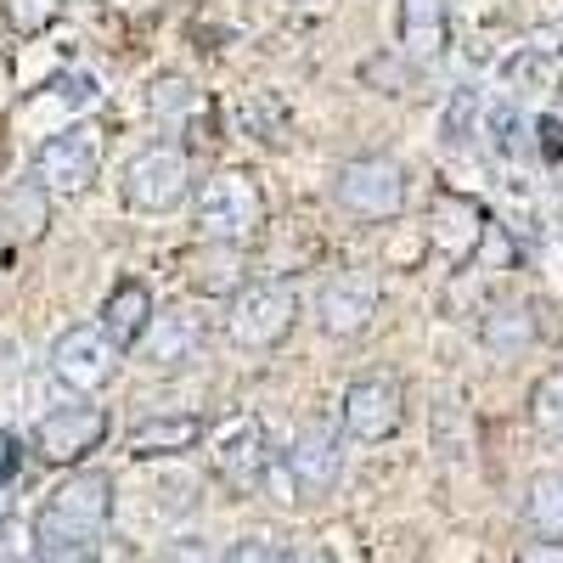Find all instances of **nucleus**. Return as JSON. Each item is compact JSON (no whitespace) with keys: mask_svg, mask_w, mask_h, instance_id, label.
Masks as SVG:
<instances>
[{"mask_svg":"<svg viewBox=\"0 0 563 563\" xmlns=\"http://www.w3.org/2000/svg\"><path fill=\"white\" fill-rule=\"evenodd\" d=\"M203 316L192 310H153V321L141 327V339H135V361L147 366V372H186L198 355H203Z\"/></svg>","mask_w":563,"mask_h":563,"instance_id":"nucleus-11","label":"nucleus"},{"mask_svg":"<svg viewBox=\"0 0 563 563\" xmlns=\"http://www.w3.org/2000/svg\"><path fill=\"white\" fill-rule=\"evenodd\" d=\"M333 198H339V209H344L350 220H361V225H384V220H395V214L406 209V198H411V175H406V164L389 158V153H366V158L339 164V175H333Z\"/></svg>","mask_w":563,"mask_h":563,"instance_id":"nucleus-3","label":"nucleus"},{"mask_svg":"<svg viewBox=\"0 0 563 563\" xmlns=\"http://www.w3.org/2000/svg\"><path fill=\"white\" fill-rule=\"evenodd\" d=\"M153 294H147V282H135V276H124L119 288L108 294V305H102V339L113 344V350H135V339H141V327L153 321Z\"/></svg>","mask_w":563,"mask_h":563,"instance_id":"nucleus-16","label":"nucleus"},{"mask_svg":"<svg viewBox=\"0 0 563 563\" xmlns=\"http://www.w3.org/2000/svg\"><path fill=\"white\" fill-rule=\"evenodd\" d=\"M474 113H479V97L462 90L456 108H445V147H467V141H474Z\"/></svg>","mask_w":563,"mask_h":563,"instance_id":"nucleus-25","label":"nucleus"},{"mask_svg":"<svg viewBox=\"0 0 563 563\" xmlns=\"http://www.w3.org/2000/svg\"><path fill=\"white\" fill-rule=\"evenodd\" d=\"M536 333H541V321H536V310H530L525 299H501V305H490L485 321H479V339H485V350H496V355L530 350Z\"/></svg>","mask_w":563,"mask_h":563,"instance_id":"nucleus-19","label":"nucleus"},{"mask_svg":"<svg viewBox=\"0 0 563 563\" xmlns=\"http://www.w3.org/2000/svg\"><path fill=\"white\" fill-rule=\"evenodd\" d=\"M519 563H563V547L558 541H536L530 552H519Z\"/></svg>","mask_w":563,"mask_h":563,"instance_id":"nucleus-30","label":"nucleus"},{"mask_svg":"<svg viewBox=\"0 0 563 563\" xmlns=\"http://www.w3.org/2000/svg\"><path fill=\"white\" fill-rule=\"evenodd\" d=\"M485 243V209L462 192H440L434 209H429V249L434 260H445L451 271H462L467 260L479 254Z\"/></svg>","mask_w":563,"mask_h":563,"instance_id":"nucleus-13","label":"nucleus"},{"mask_svg":"<svg viewBox=\"0 0 563 563\" xmlns=\"http://www.w3.org/2000/svg\"><path fill=\"white\" fill-rule=\"evenodd\" d=\"M147 108H153V119L180 124L186 113H198V85L186 79V74H158L153 90H147Z\"/></svg>","mask_w":563,"mask_h":563,"instance_id":"nucleus-23","label":"nucleus"},{"mask_svg":"<svg viewBox=\"0 0 563 563\" xmlns=\"http://www.w3.org/2000/svg\"><path fill=\"white\" fill-rule=\"evenodd\" d=\"M530 422H536V434L563 445V366H552L547 378L530 389Z\"/></svg>","mask_w":563,"mask_h":563,"instance_id":"nucleus-22","label":"nucleus"},{"mask_svg":"<svg viewBox=\"0 0 563 563\" xmlns=\"http://www.w3.org/2000/svg\"><path fill=\"white\" fill-rule=\"evenodd\" d=\"M192 186H198L192 158H186V147H169V141H158V147L135 153L124 164V203L135 214H169L192 198Z\"/></svg>","mask_w":563,"mask_h":563,"instance_id":"nucleus-5","label":"nucleus"},{"mask_svg":"<svg viewBox=\"0 0 563 563\" xmlns=\"http://www.w3.org/2000/svg\"><path fill=\"white\" fill-rule=\"evenodd\" d=\"M243 119H249V130H254V141H265V147H288V124H282V108H271V119H265V102L254 97L249 108H243Z\"/></svg>","mask_w":563,"mask_h":563,"instance_id":"nucleus-26","label":"nucleus"},{"mask_svg":"<svg viewBox=\"0 0 563 563\" xmlns=\"http://www.w3.org/2000/svg\"><path fill=\"white\" fill-rule=\"evenodd\" d=\"M52 378L74 395H97L119 378V350L102 339V327H68L52 344Z\"/></svg>","mask_w":563,"mask_h":563,"instance_id":"nucleus-10","label":"nucleus"},{"mask_svg":"<svg viewBox=\"0 0 563 563\" xmlns=\"http://www.w3.org/2000/svg\"><path fill=\"white\" fill-rule=\"evenodd\" d=\"M63 0H0V18H7L18 34H45L57 23Z\"/></svg>","mask_w":563,"mask_h":563,"instance_id":"nucleus-24","label":"nucleus"},{"mask_svg":"<svg viewBox=\"0 0 563 563\" xmlns=\"http://www.w3.org/2000/svg\"><path fill=\"white\" fill-rule=\"evenodd\" d=\"M214 462H220L225 490L254 496V490L265 485V474H271V440H265V429H260V417L231 422L225 440H220V451H214Z\"/></svg>","mask_w":563,"mask_h":563,"instance_id":"nucleus-14","label":"nucleus"},{"mask_svg":"<svg viewBox=\"0 0 563 563\" xmlns=\"http://www.w3.org/2000/svg\"><path fill=\"white\" fill-rule=\"evenodd\" d=\"M384 310V288L372 271H333L316 294V327L327 339H361Z\"/></svg>","mask_w":563,"mask_h":563,"instance_id":"nucleus-7","label":"nucleus"},{"mask_svg":"<svg viewBox=\"0 0 563 563\" xmlns=\"http://www.w3.org/2000/svg\"><path fill=\"white\" fill-rule=\"evenodd\" d=\"M158 563H220V552L203 536H175V541H164Z\"/></svg>","mask_w":563,"mask_h":563,"instance_id":"nucleus-27","label":"nucleus"},{"mask_svg":"<svg viewBox=\"0 0 563 563\" xmlns=\"http://www.w3.org/2000/svg\"><path fill=\"white\" fill-rule=\"evenodd\" d=\"M102 440H108V411H102V406H90V400L52 406V411L34 422V434H29L34 456H40V462H52V467H74V462H85Z\"/></svg>","mask_w":563,"mask_h":563,"instance_id":"nucleus-6","label":"nucleus"},{"mask_svg":"<svg viewBox=\"0 0 563 563\" xmlns=\"http://www.w3.org/2000/svg\"><path fill=\"white\" fill-rule=\"evenodd\" d=\"M0 260H7V254H0Z\"/></svg>","mask_w":563,"mask_h":563,"instance_id":"nucleus-33","label":"nucleus"},{"mask_svg":"<svg viewBox=\"0 0 563 563\" xmlns=\"http://www.w3.org/2000/svg\"><path fill=\"white\" fill-rule=\"evenodd\" d=\"M97 169H102V135L90 124H74L52 141H40V153H34V180L52 198H79L97 180Z\"/></svg>","mask_w":563,"mask_h":563,"instance_id":"nucleus-8","label":"nucleus"},{"mask_svg":"<svg viewBox=\"0 0 563 563\" xmlns=\"http://www.w3.org/2000/svg\"><path fill=\"white\" fill-rule=\"evenodd\" d=\"M18 474V440L7 434V429H0V485H7Z\"/></svg>","mask_w":563,"mask_h":563,"instance_id":"nucleus-29","label":"nucleus"},{"mask_svg":"<svg viewBox=\"0 0 563 563\" xmlns=\"http://www.w3.org/2000/svg\"><path fill=\"white\" fill-rule=\"evenodd\" d=\"M525 519L541 541H563V467H552V474H541L525 496Z\"/></svg>","mask_w":563,"mask_h":563,"instance_id":"nucleus-20","label":"nucleus"},{"mask_svg":"<svg viewBox=\"0 0 563 563\" xmlns=\"http://www.w3.org/2000/svg\"><path fill=\"white\" fill-rule=\"evenodd\" d=\"M192 203H198V231L209 243L243 249L265 231V192L249 169H214L203 186H192Z\"/></svg>","mask_w":563,"mask_h":563,"instance_id":"nucleus-2","label":"nucleus"},{"mask_svg":"<svg viewBox=\"0 0 563 563\" xmlns=\"http://www.w3.org/2000/svg\"><path fill=\"white\" fill-rule=\"evenodd\" d=\"M192 288H198V294H238V288H243V249L209 243V249L192 260Z\"/></svg>","mask_w":563,"mask_h":563,"instance_id":"nucleus-21","label":"nucleus"},{"mask_svg":"<svg viewBox=\"0 0 563 563\" xmlns=\"http://www.w3.org/2000/svg\"><path fill=\"white\" fill-rule=\"evenodd\" d=\"M339 422L344 434L361 440V445H384L400 422H406V389L400 378H389V372H372V378H355L344 389V406H339Z\"/></svg>","mask_w":563,"mask_h":563,"instance_id":"nucleus-9","label":"nucleus"},{"mask_svg":"<svg viewBox=\"0 0 563 563\" xmlns=\"http://www.w3.org/2000/svg\"><path fill=\"white\" fill-rule=\"evenodd\" d=\"M0 225H7L18 243L45 238V225H52V192H45L34 175L29 180H12L7 192H0Z\"/></svg>","mask_w":563,"mask_h":563,"instance_id":"nucleus-18","label":"nucleus"},{"mask_svg":"<svg viewBox=\"0 0 563 563\" xmlns=\"http://www.w3.org/2000/svg\"><path fill=\"white\" fill-rule=\"evenodd\" d=\"M203 440V417L192 411H164V417H141L130 429V456H180Z\"/></svg>","mask_w":563,"mask_h":563,"instance_id":"nucleus-17","label":"nucleus"},{"mask_svg":"<svg viewBox=\"0 0 563 563\" xmlns=\"http://www.w3.org/2000/svg\"><path fill=\"white\" fill-rule=\"evenodd\" d=\"M294 7H316V0H294Z\"/></svg>","mask_w":563,"mask_h":563,"instance_id":"nucleus-32","label":"nucleus"},{"mask_svg":"<svg viewBox=\"0 0 563 563\" xmlns=\"http://www.w3.org/2000/svg\"><path fill=\"white\" fill-rule=\"evenodd\" d=\"M220 563H288V552L282 547H271V541H260V536H249V541H238Z\"/></svg>","mask_w":563,"mask_h":563,"instance_id":"nucleus-28","label":"nucleus"},{"mask_svg":"<svg viewBox=\"0 0 563 563\" xmlns=\"http://www.w3.org/2000/svg\"><path fill=\"white\" fill-rule=\"evenodd\" d=\"M400 57L411 63H434L451 45V0H400Z\"/></svg>","mask_w":563,"mask_h":563,"instance_id":"nucleus-15","label":"nucleus"},{"mask_svg":"<svg viewBox=\"0 0 563 563\" xmlns=\"http://www.w3.org/2000/svg\"><path fill=\"white\" fill-rule=\"evenodd\" d=\"M294 327H299L294 282H243V288L231 294L225 333L238 350H276V344H288Z\"/></svg>","mask_w":563,"mask_h":563,"instance_id":"nucleus-4","label":"nucleus"},{"mask_svg":"<svg viewBox=\"0 0 563 563\" xmlns=\"http://www.w3.org/2000/svg\"><path fill=\"white\" fill-rule=\"evenodd\" d=\"M108 525H113V479L102 467H74L34 512V563H102Z\"/></svg>","mask_w":563,"mask_h":563,"instance_id":"nucleus-1","label":"nucleus"},{"mask_svg":"<svg viewBox=\"0 0 563 563\" xmlns=\"http://www.w3.org/2000/svg\"><path fill=\"white\" fill-rule=\"evenodd\" d=\"M288 563H327L321 552H299V558H288Z\"/></svg>","mask_w":563,"mask_h":563,"instance_id":"nucleus-31","label":"nucleus"},{"mask_svg":"<svg viewBox=\"0 0 563 563\" xmlns=\"http://www.w3.org/2000/svg\"><path fill=\"white\" fill-rule=\"evenodd\" d=\"M282 474H288L294 496H305V501H321L327 490L339 485V474H344V451H339V434L327 429V422H305V429L294 434V445L282 451Z\"/></svg>","mask_w":563,"mask_h":563,"instance_id":"nucleus-12","label":"nucleus"}]
</instances>
